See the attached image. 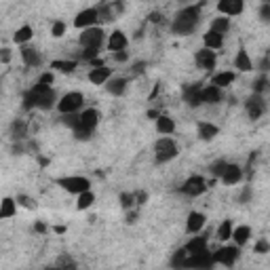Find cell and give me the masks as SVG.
Masks as SVG:
<instances>
[{
    "label": "cell",
    "mask_w": 270,
    "mask_h": 270,
    "mask_svg": "<svg viewBox=\"0 0 270 270\" xmlns=\"http://www.w3.org/2000/svg\"><path fill=\"white\" fill-rule=\"evenodd\" d=\"M209 30L218 32V34H226V32L230 30V17H226V15L213 17V19H211V26H209Z\"/></svg>",
    "instance_id": "cell-31"
},
{
    "label": "cell",
    "mask_w": 270,
    "mask_h": 270,
    "mask_svg": "<svg viewBox=\"0 0 270 270\" xmlns=\"http://www.w3.org/2000/svg\"><path fill=\"white\" fill-rule=\"evenodd\" d=\"M97 13H100V19L106 21V24H110V21H114V17H116L112 5H106V3H102L100 7H97Z\"/></svg>",
    "instance_id": "cell-36"
},
{
    "label": "cell",
    "mask_w": 270,
    "mask_h": 270,
    "mask_svg": "<svg viewBox=\"0 0 270 270\" xmlns=\"http://www.w3.org/2000/svg\"><path fill=\"white\" fill-rule=\"evenodd\" d=\"M135 220H137V213H129V215H127V222H129V224H133Z\"/></svg>",
    "instance_id": "cell-59"
},
{
    "label": "cell",
    "mask_w": 270,
    "mask_h": 270,
    "mask_svg": "<svg viewBox=\"0 0 270 270\" xmlns=\"http://www.w3.org/2000/svg\"><path fill=\"white\" fill-rule=\"evenodd\" d=\"M72 133H74V137H76L78 142H89L93 131H89V129H84V127H78V129H74Z\"/></svg>",
    "instance_id": "cell-42"
},
{
    "label": "cell",
    "mask_w": 270,
    "mask_h": 270,
    "mask_svg": "<svg viewBox=\"0 0 270 270\" xmlns=\"http://www.w3.org/2000/svg\"><path fill=\"white\" fill-rule=\"evenodd\" d=\"M245 110H247V114H249V118L251 121H257L264 112H266V102H264V95H257V93H253L249 100L245 102Z\"/></svg>",
    "instance_id": "cell-12"
},
{
    "label": "cell",
    "mask_w": 270,
    "mask_h": 270,
    "mask_svg": "<svg viewBox=\"0 0 270 270\" xmlns=\"http://www.w3.org/2000/svg\"><path fill=\"white\" fill-rule=\"evenodd\" d=\"M82 106H84L82 93H78V91H68L66 95L59 97L57 110H59V114H72V112H80Z\"/></svg>",
    "instance_id": "cell-5"
},
{
    "label": "cell",
    "mask_w": 270,
    "mask_h": 270,
    "mask_svg": "<svg viewBox=\"0 0 270 270\" xmlns=\"http://www.w3.org/2000/svg\"><path fill=\"white\" fill-rule=\"evenodd\" d=\"M205 226H207V215L201 213V211H190L188 218H186V230L190 234H197L201 232Z\"/></svg>",
    "instance_id": "cell-14"
},
{
    "label": "cell",
    "mask_w": 270,
    "mask_h": 270,
    "mask_svg": "<svg viewBox=\"0 0 270 270\" xmlns=\"http://www.w3.org/2000/svg\"><path fill=\"white\" fill-rule=\"evenodd\" d=\"M112 78V68H108V66H100V68H93L91 72H89V82H93V84H106L108 80Z\"/></svg>",
    "instance_id": "cell-21"
},
{
    "label": "cell",
    "mask_w": 270,
    "mask_h": 270,
    "mask_svg": "<svg viewBox=\"0 0 270 270\" xmlns=\"http://www.w3.org/2000/svg\"><path fill=\"white\" fill-rule=\"evenodd\" d=\"M220 179H222V184H226V186H236V184H241V179H243V169L236 163H228Z\"/></svg>",
    "instance_id": "cell-15"
},
{
    "label": "cell",
    "mask_w": 270,
    "mask_h": 270,
    "mask_svg": "<svg viewBox=\"0 0 270 270\" xmlns=\"http://www.w3.org/2000/svg\"><path fill=\"white\" fill-rule=\"evenodd\" d=\"M203 45L207 49H213V51H220L224 47V34H218L213 30H207L203 34Z\"/></svg>",
    "instance_id": "cell-24"
},
{
    "label": "cell",
    "mask_w": 270,
    "mask_h": 270,
    "mask_svg": "<svg viewBox=\"0 0 270 270\" xmlns=\"http://www.w3.org/2000/svg\"><path fill=\"white\" fill-rule=\"evenodd\" d=\"M257 70H260L262 74L270 72V53H268V55H264V57L260 59V63H257Z\"/></svg>",
    "instance_id": "cell-48"
},
{
    "label": "cell",
    "mask_w": 270,
    "mask_h": 270,
    "mask_svg": "<svg viewBox=\"0 0 270 270\" xmlns=\"http://www.w3.org/2000/svg\"><path fill=\"white\" fill-rule=\"evenodd\" d=\"M146 199H148V197H146V192H137V194H135V203H137V205H144Z\"/></svg>",
    "instance_id": "cell-55"
},
{
    "label": "cell",
    "mask_w": 270,
    "mask_h": 270,
    "mask_svg": "<svg viewBox=\"0 0 270 270\" xmlns=\"http://www.w3.org/2000/svg\"><path fill=\"white\" fill-rule=\"evenodd\" d=\"M133 203H135V194H131V192H123L121 194V205L125 209H131Z\"/></svg>",
    "instance_id": "cell-44"
},
{
    "label": "cell",
    "mask_w": 270,
    "mask_h": 270,
    "mask_svg": "<svg viewBox=\"0 0 270 270\" xmlns=\"http://www.w3.org/2000/svg\"><path fill=\"white\" fill-rule=\"evenodd\" d=\"M222 102H224V89L215 87V84H207V87H203V104L218 106Z\"/></svg>",
    "instance_id": "cell-17"
},
{
    "label": "cell",
    "mask_w": 270,
    "mask_h": 270,
    "mask_svg": "<svg viewBox=\"0 0 270 270\" xmlns=\"http://www.w3.org/2000/svg\"><path fill=\"white\" fill-rule=\"evenodd\" d=\"M112 57H114V61H118V63H125V61L129 59V53H127V51H114Z\"/></svg>",
    "instance_id": "cell-51"
},
{
    "label": "cell",
    "mask_w": 270,
    "mask_h": 270,
    "mask_svg": "<svg viewBox=\"0 0 270 270\" xmlns=\"http://www.w3.org/2000/svg\"><path fill=\"white\" fill-rule=\"evenodd\" d=\"M177 154H179V148L169 135H163L160 139L154 142V160H156V165H165V163H169V160H173Z\"/></svg>",
    "instance_id": "cell-3"
},
{
    "label": "cell",
    "mask_w": 270,
    "mask_h": 270,
    "mask_svg": "<svg viewBox=\"0 0 270 270\" xmlns=\"http://www.w3.org/2000/svg\"><path fill=\"white\" fill-rule=\"evenodd\" d=\"M232 232H234V226H232L230 220H224V222L218 226V230H215V234H218L220 241H230V239H232Z\"/></svg>",
    "instance_id": "cell-33"
},
{
    "label": "cell",
    "mask_w": 270,
    "mask_h": 270,
    "mask_svg": "<svg viewBox=\"0 0 270 270\" xmlns=\"http://www.w3.org/2000/svg\"><path fill=\"white\" fill-rule=\"evenodd\" d=\"M61 123L66 125V127H70L72 131H74V129H78V127H80V114H78V112H72V114H61Z\"/></svg>",
    "instance_id": "cell-37"
},
{
    "label": "cell",
    "mask_w": 270,
    "mask_h": 270,
    "mask_svg": "<svg viewBox=\"0 0 270 270\" xmlns=\"http://www.w3.org/2000/svg\"><path fill=\"white\" fill-rule=\"evenodd\" d=\"M9 59H11V51H9V49H3V55H0V61H3V63H9Z\"/></svg>",
    "instance_id": "cell-57"
},
{
    "label": "cell",
    "mask_w": 270,
    "mask_h": 270,
    "mask_svg": "<svg viewBox=\"0 0 270 270\" xmlns=\"http://www.w3.org/2000/svg\"><path fill=\"white\" fill-rule=\"evenodd\" d=\"M38 82H42V84H49V87H51V84L55 82V74H53V72H45V74H42V76L38 78Z\"/></svg>",
    "instance_id": "cell-50"
},
{
    "label": "cell",
    "mask_w": 270,
    "mask_h": 270,
    "mask_svg": "<svg viewBox=\"0 0 270 270\" xmlns=\"http://www.w3.org/2000/svg\"><path fill=\"white\" fill-rule=\"evenodd\" d=\"M148 118H150V121H156V118L160 116V112H156V110H148V114H146Z\"/></svg>",
    "instance_id": "cell-58"
},
{
    "label": "cell",
    "mask_w": 270,
    "mask_h": 270,
    "mask_svg": "<svg viewBox=\"0 0 270 270\" xmlns=\"http://www.w3.org/2000/svg\"><path fill=\"white\" fill-rule=\"evenodd\" d=\"M106 91L110 93L112 97H123L127 93V87H129V80L125 76H112L110 80H108L106 84Z\"/></svg>",
    "instance_id": "cell-16"
},
{
    "label": "cell",
    "mask_w": 270,
    "mask_h": 270,
    "mask_svg": "<svg viewBox=\"0 0 270 270\" xmlns=\"http://www.w3.org/2000/svg\"><path fill=\"white\" fill-rule=\"evenodd\" d=\"M57 93L49 84L36 82L26 95H24V108L32 110V108H38V110H51V108H57Z\"/></svg>",
    "instance_id": "cell-2"
},
{
    "label": "cell",
    "mask_w": 270,
    "mask_h": 270,
    "mask_svg": "<svg viewBox=\"0 0 270 270\" xmlns=\"http://www.w3.org/2000/svg\"><path fill=\"white\" fill-rule=\"evenodd\" d=\"M36 230H38V232H45L47 226H45V224H36Z\"/></svg>",
    "instance_id": "cell-60"
},
{
    "label": "cell",
    "mask_w": 270,
    "mask_h": 270,
    "mask_svg": "<svg viewBox=\"0 0 270 270\" xmlns=\"http://www.w3.org/2000/svg\"><path fill=\"white\" fill-rule=\"evenodd\" d=\"M234 68L239 70V72H253V70H255L253 61H251V57H249V53H247L245 49L236 51V55H234Z\"/></svg>",
    "instance_id": "cell-20"
},
{
    "label": "cell",
    "mask_w": 270,
    "mask_h": 270,
    "mask_svg": "<svg viewBox=\"0 0 270 270\" xmlns=\"http://www.w3.org/2000/svg\"><path fill=\"white\" fill-rule=\"evenodd\" d=\"M194 63H197L199 70H205V72H211L215 68V63H218V53L213 49H207L203 47L194 53Z\"/></svg>",
    "instance_id": "cell-9"
},
{
    "label": "cell",
    "mask_w": 270,
    "mask_h": 270,
    "mask_svg": "<svg viewBox=\"0 0 270 270\" xmlns=\"http://www.w3.org/2000/svg\"><path fill=\"white\" fill-rule=\"evenodd\" d=\"M186 257H188V251H186V247H182V249H177L175 255L171 257V266H173V268H184Z\"/></svg>",
    "instance_id": "cell-38"
},
{
    "label": "cell",
    "mask_w": 270,
    "mask_h": 270,
    "mask_svg": "<svg viewBox=\"0 0 270 270\" xmlns=\"http://www.w3.org/2000/svg\"><path fill=\"white\" fill-rule=\"evenodd\" d=\"M270 251V243L268 241H264V239H260L255 243V253H268Z\"/></svg>",
    "instance_id": "cell-49"
},
{
    "label": "cell",
    "mask_w": 270,
    "mask_h": 270,
    "mask_svg": "<svg viewBox=\"0 0 270 270\" xmlns=\"http://www.w3.org/2000/svg\"><path fill=\"white\" fill-rule=\"evenodd\" d=\"M17 199H11V197H5L3 203H0V218L3 220H9L13 218V215L17 213Z\"/></svg>",
    "instance_id": "cell-28"
},
{
    "label": "cell",
    "mask_w": 270,
    "mask_h": 270,
    "mask_svg": "<svg viewBox=\"0 0 270 270\" xmlns=\"http://www.w3.org/2000/svg\"><path fill=\"white\" fill-rule=\"evenodd\" d=\"M257 15H260V21H262V24H270V5L262 3L260 9H257Z\"/></svg>",
    "instance_id": "cell-43"
},
{
    "label": "cell",
    "mask_w": 270,
    "mask_h": 270,
    "mask_svg": "<svg viewBox=\"0 0 270 270\" xmlns=\"http://www.w3.org/2000/svg\"><path fill=\"white\" fill-rule=\"evenodd\" d=\"M93 203H95V194L91 190H84V192L78 194V199H76V209L84 211V209H89Z\"/></svg>",
    "instance_id": "cell-32"
},
{
    "label": "cell",
    "mask_w": 270,
    "mask_h": 270,
    "mask_svg": "<svg viewBox=\"0 0 270 270\" xmlns=\"http://www.w3.org/2000/svg\"><path fill=\"white\" fill-rule=\"evenodd\" d=\"M108 42L106 38V32L100 26H93L87 30H80V36H78V45L82 49H102Z\"/></svg>",
    "instance_id": "cell-4"
},
{
    "label": "cell",
    "mask_w": 270,
    "mask_h": 270,
    "mask_svg": "<svg viewBox=\"0 0 270 270\" xmlns=\"http://www.w3.org/2000/svg\"><path fill=\"white\" fill-rule=\"evenodd\" d=\"M57 186H61L68 194H76V197H78L80 192L91 190V179L82 177V175H68V177H59Z\"/></svg>",
    "instance_id": "cell-6"
},
{
    "label": "cell",
    "mask_w": 270,
    "mask_h": 270,
    "mask_svg": "<svg viewBox=\"0 0 270 270\" xmlns=\"http://www.w3.org/2000/svg\"><path fill=\"white\" fill-rule=\"evenodd\" d=\"M97 21H100V13H97V7L82 9L80 13L74 17V28H76V30H87V28L97 26Z\"/></svg>",
    "instance_id": "cell-10"
},
{
    "label": "cell",
    "mask_w": 270,
    "mask_h": 270,
    "mask_svg": "<svg viewBox=\"0 0 270 270\" xmlns=\"http://www.w3.org/2000/svg\"><path fill=\"white\" fill-rule=\"evenodd\" d=\"M245 9V0H218V11L220 15L226 17H236L241 15Z\"/></svg>",
    "instance_id": "cell-13"
},
{
    "label": "cell",
    "mask_w": 270,
    "mask_h": 270,
    "mask_svg": "<svg viewBox=\"0 0 270 270\" xmlns=\"http://www.w3.org/2000/svg\"><path fill=\"white\" fill-rule=\"evenodd\" d=\"M226 160H215V163H211V167H209V171H211V175L215 177V179H220L222 177V173L226 171Z\"/></svg>",
    "instance_id": "cell-39"
},
{
    "label": "cell",
    "mask_w": 270,
    "mask_h": 270,
    "mask_svg": "<svg viewBox=\"0 0 270 270\" xmlns=\"http://www.w3.org/2000/svg\"><path fill=\"white\" fill-rule=\"evenodd\" d=\"M97 55H100V49H82V53H80V59H84V61H91V59H95Z\"/></svg>",
    "instance_id": "cell-45"
},
{
    "label": "cell",
    "mask_w": 270,
    "mask_h": 270,
    "mask_svg": "<svg viewBox=\"0 0 270 270\" xmlns=\"http://www.w3.org/2000/svg\"><path fill=\"white\" fill-rule=\"evenodd\" d=\"M236 80V72H218V74H213V78H211V84H215V87H220V89H226V87H230V84Z\"/></svg>",
    "instance_id": "cell-27"
},
{
    "label": "cell",
    "mask_w": 270,
    "mask_h": 270,
    "mask_svg": "<svg viewBox=\"0 0 270 270\" xmlns=\"http://www.w3.org/2000/svg\"><path fill=\"white\" fill-rule=\"evenodd\" d=\"M249 239H251V228H249V226H236L234 232H232V241H234V245L243 247V245L249 243Z\"/></svg>",
    "instance_id": "cell-29"
},
{
    "label": "cell",
    "mask_w": 270,
    "mask_h": 270,
    "mask_svg": "<svg viewBox=\"0 0 270 270\" xmlns=\"http://www.w3.org/2000/svg\"><path fill=\"white\" fill-rule=\"evenodd\" d=\"M264 3H266V5H270V0H264Z\"/></svg>",
    "instance_id": "cell-61"
},
{
    "label": "cell",
    "mask_w": 270,
    "mask_h": 270,
    "mask_svg": "<svg viewBox=\"0 0 270 270\" xmlns=\"http://www.w3.org/2000/svg\"><path fill=\"white\" fill-rule=\"evenodd\" d=\"M146 70V63L144 61H139V63H135V68H133V74H142Z\"/></svg>",
    "instance_id": "cell-56"
},
{
    "label": "cell",
    "mask_w": 270,
    "mask_h": 270,
    "mask_svg": "<svg viewBox=\"0 0 270 270\" xmlns=\"http://www.w3.org/2000/svg\"><path fill=\"white\" fill-rule=\"evenodd\" d=\"M251 197H253L251 188H249V186H245V188H243V192H241V197H239V203H241V205H247V203L251 201Z\"/></svg>",
    "instance_id": "cell-47"
},
{
    "label": "cell",
    "mask_w": 270,
    "mask_h": 270,
    "mask_svg": "<svg viewBox=\"0 0 270 270\" xmlns=\"http://www.w3.org/2000/svg\"><path fill=\"white\" fill-rule=\"evenodd\" d=\"M182 95H184V102H186L190 108H199V106H203V87H201V82L184 84Z\"/></svg>",
    "instance_id": "cell-11"
},
{
    "label": "cell",
    "mask_w": 270,
    "mask_h": 270,
    "mask_svg": "<svg viewBox=\"0 0 270 270\" xmlns=\"http://www.w3.org/2000/svg\"><path fill=\"white\" fill-rule=\"evenodd\" d=\"M201 24V5H186L179 9L173 21H171V34L173 36H188Z\"/></svg>",
    "instance_id": "cell-1"
},
{
    "label": "cell",
    "mask_w": 270,
    "mask_h": 270,
    "mask_svg": "<svg viewBox=\"0 0 270 270\" xmlns=\"http://www.w3.org/2000/svg\"><path fill=\"white\" fill-rule=\"evenodd\" d=\"M17 203L24 205L26 209H34V207H36V201L30 199V197H24V194H19V197H17Z\"/></svg>",
    "instance_id": "cell-46"
},
{
    "label": "cell",
    "mask_w": 270,
    "mask_h": 270,
    "mask_svg": "<svg viewBox=\"0 0 270 270\" xmlns=\"http://www.w3.org/2000/svg\"><path fill=\"white\" fill-rule=\"evenodd\" d=\"M148 21H150V24H163V15H160L158 11H154V13L148 15Z\"/></svg>",
    "instance_id": "cell-52"
},
{
    "label": "cell",
    "mask_w": 270,
    "mask_h": 270,
    "mask_svg": "<svg viewBox=\"0 0 270 270\" xmlns=\"http://www.w3.org/2000/svg\"><path fill=\"white\" fill-rule=\"evenodd\" d=\"M76 66H78L76 61H59V59L51 63V68L57 70V72H61V74H72L74 70H76Z\"/></svg>",
    "instance_id": "cell-35"
},
{
    "label": "cell",
    "mask_w": 270,
    "mask_h": 270,
    "mask_svg": "<svg viewBox=\"0 0 270 270\" xmlns=\"http://www.w3.org/2000/svg\"><path fill=\"white\" fill-rule=\"evenodd\" d=\"M108 49H110L112 53L114 51H125L127 49V45H129V38H127V34L123 30H114L110 36H108Z\"/></svg>",
    "instance_id": "cell-18"
},
{
    "label": "cell",
    "mask_w": 270,
    "mask_h": 270,
    "mask_svg": "<svg viewBox=\"0 0 270 270\" xmlns=\"http://www.w3.org/2000/svg\"><path fill=\"white\" fill-rule=\"evenodd\" d=\"M186 251L188 255H197V253H203V251H209L207 249V236H194L186 243Z\"/></svg>",
    "instance_id": "cell-26"
},
{
    "label": "cell",
    "mask_w": 270,
    "mask_h": 270,
    "mask_svg": "<svg viewBox=\"0 0 270 270\" xmlns=\"http://www.w3.org/2000/svg\"><path fill=\"white\" fill-rule=\"evenodd\" d=\"M154 125H156V131L160 135H171L175 131V121L171 116H167V114H160L154 121Z\"/></svg>",
    "instance_id": "cell-25"
},
{
    "label": "cell",
    "mask_w": 270,
    "mask_h": 270,
    "mask_svg": "<svg viewBox=\"0 0 270 270\" xmlns=\"http://www.w3.org/2000/svg\"><path fill=\"white\" fill-rule=\"evenodd\" d=\"M57 266H70V268H76V262H72L70 257L63 255V257H59V260H57Z\"/></svg>",
    "instance_id": "cell-53"
},
{
    "label": "cell",
    "mask_w": 270,
    "mask_h": 270,
    "mask_svg": "<svg viewBox=\"0 0 270 270\" xmlns=\"http://www.w3.org/2000/svg\"><path fill=\"white\" fill-rule=\"evenodd\" d=\"M179 192L186 194V197L197 199V197H201V194L207 192V179H205L203 175H190L186 182L182 184Z\"/></svg>",
    "instance_id": "cell-8"
},
{
    "label": "cell",
    "mask_w": 270,
    "mask_h": 270,
    "mask_svg": "<svg viewBox=\"0 0 270 270\" xmlns=\"http://www.w3.org/2000/svg\"><path fill=\"white\" fill-rule=\"evenodd\" d=\"M21 59H24V63L28 68H38L40 66V55L38 51L34 47H28V45H21Z\"/></svg>",
    "instance_id": "cell-22"
},
{
    "label": "cell",
    "mask_w": 270,
    "mask_h": 270,
    "mask_svg": "<svg viewBox=\"0 0 270 270\" xmlns=\"http://www.w3.org/2000/svg\"><path fill=\"white\" fill-rule=\"evenodd\" d=\"M251 89H253V93H257V95H264L266 91H270V78L266 76V74H260V76L253 80Z\"/></svg>",
    "instance_id": "cell-34"
},
{
    "label": "cell",
    "mask_w": 270,
    "mask_h": 270,
    "mask_svg": "<svg viewBox=\"0 0 270 270\" xmlns=\"http://www.w3.org/2000/svg\"><path fill=\"white\" fill-rule=\"evenodd\" d=\"M239 249H241L239 245H224V247H220V249L215 251V253H211V255H213V262L232 268V266L236 264V260H239V255H241Z\"/></svg>",
    "instance_id": "cell-7"
},
{
    "label": "cell",
    "mask_w": 270,
    "mask_h": 270,
    "mask_svg": "<svg viewBox=\"0 0 270 270\" xmlns=\"http://www.w3.org/2000/svg\"><path fill=\"white\" fill-rule=\"evenodd\" d=\"M97 123H100V112L95 108H87L84 112H80V127L89 129V131H95Z\"/></svg>",
    "instance_id": "cell-23"
},
{
    "label": "cell",
    "mask_w": 270,
    "mask_h": 270,
    "mask_svg": "<svg viewBox=\"0 0 270 270\" xmlns=\"http://www.w3.org/2000/svg\"><path fill=\"white\" fill-rule=\"evenodd\" d=\"M63 34H66V24H63V21H53V26H51V36H53V38H61Z\"/></svg>",
    "instance_id": "cell-41"
},
{
    "label": "cell",
    "mask_w": 270,
    "mask_h": 270,
    "mask_svg": "<svg viewBox=\"0 0 270 270\" xmlns=\"http://www.w3.org/2000/svg\"><path fill=\"white\" fill-rule=\"evenodd\" d=\"M197 135L201 142H211V139H215L220 135V127L213 125V123H199L197 125Z\"/></svg>",
    "instance_id": "cell-19"
},
{
    "label": "cell",
    "mask_w": 270,
    "mask_h": 270,
    "mask_svg": "<svg viewBox=\"0 0 270 270\" xmlns=\"http://www.w3.org/2000/svg\"><path fill=\"white\" fill-rule=\"evenodd\" d=\"M34 38V30H32L30 26H21L15 30L13 34V42H17V45H28V42Z\"/></svg>",
    "instance_id": "cell-30"
},
{
    "label": "cell",
    "mask_w": 270,
    "mask_h": 270,
    "mask_svg": "<svg viewBox=\"0 0 270 270\" xmlns=\"http://www.w3.org/2000/svg\"><path fill=\"white\" fill-rule=\"evenodd\" d=\"M11 133H13V139H24L26 137V125L21 121H15L11 125Z\"/></svg>",
    "instance_id": "cell-40"
},
{
    "label": "cell",
    "mask_w": 270,
    "mask_h": 270,
    "mask_svg": "<svg viewBox=\"0 0 270 270\" xmlns=\"http://www.w3.org/2000/svg\"><path fill=\"white\" fill-rule=\"evenodd\" d=\"M112 9H114L116 15H121L123 11H125V3H123V0H116V3H112Z\"/></svg>",
    "instance_id": "cell-54"
}]
</instances>
